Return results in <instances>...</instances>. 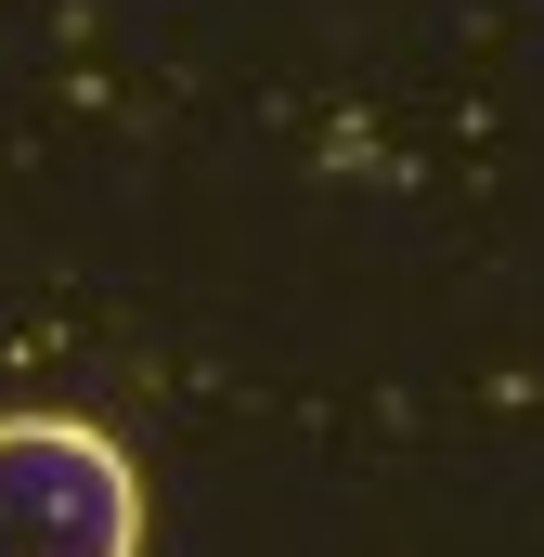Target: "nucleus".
I'll return each instance as SVG.
<instances>
[{"label":"nucleus","instance_id":"f257e3e1","mask_svg":"<svg viewBox=\"0 0 544 557\" xmlns=\"http://www.w3.org/2000/svg\"><path fill=\"white\" fill-rule=\"evenodd\" d=\"M0 557H143V480L78 416H0Z\"/></svg>","mask_w":544,"mask_h":557}]
</instances>
